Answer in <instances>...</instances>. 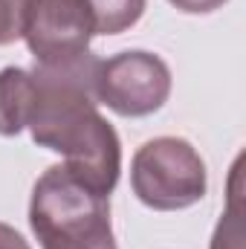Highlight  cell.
I'll list each match as a JSON object with an SVG mask.
<instances>
[{
    "label": "cell",
    "mask_w": 246,
    "mask_h": 249,
    "mask_svg": "<svg viewBox=\"0 0 246 249\" xmlns=\"http://www.w3.org/2000/svg\"><path fill=\"white\" fill-rule=\"evenodd\" d=\"M99 64L102 58L90 50L67 61L35 64L23 127L38 148L61 154V165L72 177L110 197L122 171V142L99 113Z\"/></svg>",
    "instance_id": "1"
},
{
    "label": "cell",
    "mask_w": 246,
    "mask_h": 249,
    "mask_svg": "<svg viewBox=\"0 0 246 249\" xmlns=\"http://www.w3.org/2000/svg\"><path fill=\"white\" fill-rule=\"evenodd\" d=\"M130 188L154 212H180L206 197V162L188 139L157 136L133 154Z\"/></svg>",
    "instance_id": "3"
},
{
    "label": "cell",
    "mask_w": 246,
    "mask_h": 249,
    "mask_svg": "<svg viewBox=\"0 0 246 249\" xmlns=\"http://www.w3.org/2000/svg\"><path fill=\"white\" fill-rule=\"evenodd\" d=\"M32 75L23 67L0 70V136H18L26 124Z\"/></svg>",
    "instance_id": "6"
},
{
    "label": "cell",
    "mask_w": 246,
    "mask_h": 249,
    "mask_svg": "<svg viewBox=\"0 0 246 249\" xmlns=\"http://www.w3.org/2000/svg\"><path fill=\"white\" fill-rule=\"evenodd\" d=\"M29 0H0V47L23 38V15Z\"/></svg>",
    "instance_id": "9"
},
{
    "label": "cell",
    "mask_w": 246,
    "mask_h": 249,
    "mask_svg": "<svg viewBox=\"0 0 246 249\" xmlns=\"http://www.w3.org/2000/svg\"><path fill=\"white\" fill-rule=\"evenodd\" d=\"M96 96L99 105H107L116 116H151L171 96V70L154 53L124 50L99 64Z\"/></svg>",
    "instance_id": "4"
},
{
    "label": "cell",
    "mask_w": 246,
    "mask_h": 249,
    "mask_svg": "<svg viewBox=\"0 0 246 249\" xmlns=\"http://www.w3.org/2000/svg\"><path fill=\"white\" fill-rule=\"evenodd\" d=\"M29 226L41 249H116L110 197L84 186L64 165L47 168L32 188Z\"/></svg>",
    "instance_id": "2"
},
{
    "label": "cell",
    "mask_w": 246,
    "mask_h": 249,
    "mask_svg": "<svg viewBox=\"0 0 246 249\" xmlns=\"http://www.w3.org/2000/svg\"><path fill=\"white\" fill-rule=\"evenodd\" d=\"M241 157L232 168V186H229V203L220 214V223L214 229L211 249H244V217H241Z\"/></svg>",
    "instance_id": "8"
},
{
    "label": "cell",
    "mask_w": 246,
    "mask_h": 249,
    "mask_svg": "<svg viewBox=\"0 0 246 249\" xmlns=\"http://www.w3.org/2000/svg\"><path fill=\"white\" fill-rule=\"evenodd\" d=\"M0 249H32V247L23 241V235H20L15 226L0 223Z\"/></svg>",
    "instance_id": "11"
},
{
    "label": "cell",
    "mask_w": 246,
    "mask_h": 249,
    "mask_svg": "<svg viewBox=\"0 0 246 249\" xmlns=\"http://www.w3.org/2000/svg\"><path fill=\"white\" fill-rule=\"evenodd\" d=\"M96 18L99 35H122L139 23L148 0H87Z\"/></svg>",
    "instance_id": "7"
},
{
    "label": "cell",
    "mask_w": 246,
    "mask_h": 249,
    "mask_svg": "<svg viewBox=\"0 0 246 249\" xmlns=\"http://www.w3.org/2000/svg\"><path fill=\"white\" fill-rule=\"evenodd\" d=\"M96 18L87 0H29L23 15V41L35 64H55L90 50Z\"/></svg>",
    "instance_id": "5"
},
{
    "label": "cell",
    "mask_w": 246,
    "mask_h": 249,
    "mask_svg": "<svg viewBox=\"0 0 246 249\" xmlns=\"http://www.w3.org/2000/svg\"><path fill=\"white\" fill-rule=\"evenodd\" d=\"M174 9H180L185 15H209V12H217L223 9L229 0H168Z\"/></svg>",
    "instance_id": "10"
}]
</instances>
